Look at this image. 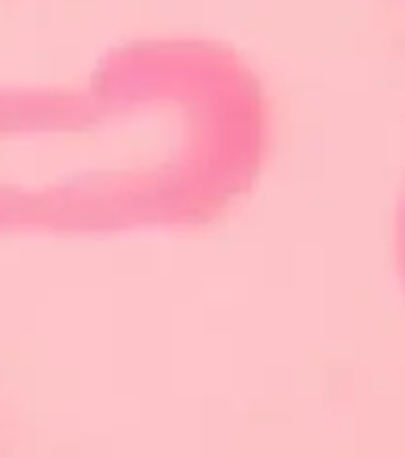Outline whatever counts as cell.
<instances>
[{
	"label": "cell",
	"mask_w": 405,
	"mask_h": 458,
	"mask_svg": "<svg viewBox=\"0 0 405 458\" xmlns=\"http://www.w3.org/2000/svg\"><path fill=\"white\" fill-rule=\"evenodd\" d=\"M396 267H399L401 286L405 293V193L401 199L399 217H396Z\"/></svg>",
	"instance_id": "2"
},
{
	"label": "cell",
	"mask_w": 405,
	"mask_h": 458,
	"mask_svg": "<svg viewBox=\"0 0 405 458\" xmlns=\"http://www.w3.org/2000/svg\"><path fill=\"white\" fill-rule=\"evenodd\" d=\"M270 146L265 84L232 46L131 41L81 84L0 86V234L207 227Z\"/></svg>",
	"instance_id": "1"
}]
</instances>
